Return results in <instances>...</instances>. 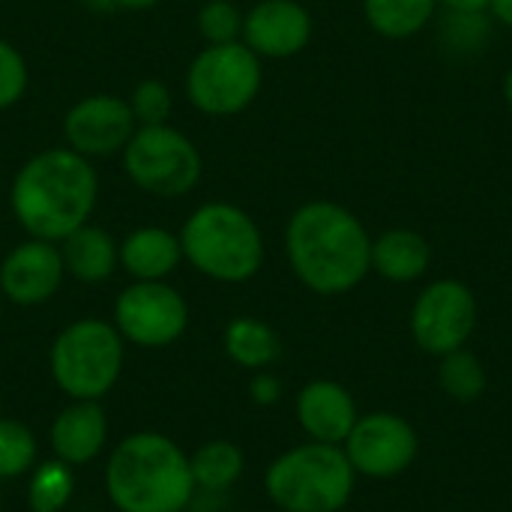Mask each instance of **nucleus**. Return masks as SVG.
<instances>
[{
    "label": "nucleus",
    "mask_w": 512,
    "mask_h": 512,
    "mask_svg": "<svg viewBox=\"0 0 512 512\" xmlns=\"http://www.w3.org/2000/svg\"><path fill=\"white\" fill-rule=\"evenodd\" d=\"M75 495V471L60 459H48L33 465L27 483V507L30 512H63Z\"/></svg>",
    "instance_id": "obj_24"
},
{
    "label": "nucleus",
    "mask_w": 512,
    "mask_h": 512,
    "mask_svg": "<svg viewBox=\"0 0 512 512\" xmlns=\"http://www.w3.org/2000/svg\"><path fill=\"white\" fill-rule=\"evenodd\" d=\"M129 111L135 117V126H159L171 120L174 111V93L162 78H144L132 87L126 96Z\"/></svg>",
    "instance_id": "obj_27"
},
{
    "label": "nucleus",
    "mask_w": 512,
    "mask_h": 512,
    "mask_svg": "<svg viewBox=\"0 0 512 512\" xmlns=\"http://www.w3.org/2000/svg\"><path fill=\"white\" fill-rule=\"evenodd\" d=\"M249 396H252L255 405L270 408V405H276L282 399V381L273 372H267V369L264 372H255L252 381H249Z\"/></svg>",
    "instance_id": "obj_29"
},
{
    "label": "nucleus",
    "mask_w": 512,
    "mask_h": 512,
    "mask_svg": "<svg viewBox=\"0 0 512 512\" xmlns=\"http://www.w3.org/2000/svg\"><path fill=\"white\" fill-rule=\"evenodd\" d=\"M432 267L429 240L411 228H390L372 240V270L393 285H411Z\"/></svg>",
    "instance_id": "obj_19"
},
{
    "label": "nucleus",
    "mask_w": 512,
    "mask_h": 512,
    "mask_svg": "<svg viewBox=\"0 0 512 512\" xmlns=\"http://www.w3.org/2000/svg\"><path fill=\"white\" fill-rule=\"evenodd\" d=\"M111 324L126 345L168 348L189 327V303L168 282H129L114 300Z\"/></svg>",
    "instance_id": "obj_10"
},
{
    "label": "nucleus",
    "mask_w": 512,
    "mask_h": 512,
    "mask_svg": "<svg viewBox=\"0 0 512 512\" xmlns=\"http://www.w3.org/2000/svg\"><path fill=\"white\" fill-rule=\"evenodd\" d=\"M189 465H192L195 489L216 495V492H228L243 477L246 456H243V450L234 441L216 438V441L201 444L189 456Z\"/></svg>",
    "instance_id": "obj_21"
},
{
    "label": "nucleus",
    "mask_w": 512,
    "mask_h": 512,
    "mask_svg": "<svg viewBox=\"0 0 512 512\" xmlns=\"http://www.w3.org/2000/svg\"><path fill=\"white\" fill-rule=\"evenodd\" d=\"M183 264L180 234L162 225H138L120 240V270L132 282H168Z\"/></svg>",
    "instance_id": "obj_17"
},
{
    "label": "nucleus",
    "mask_w": 512,
    "mask_h": 512,
    "mask_svg": "<svg viewBox=\"0 0 512 512\" xmlns=\"http://www.w3.org/2000/svg\"><path fill=\"white\" fill-rule=\"evenodd\" d=\"M105 495L117 512H183L195 495L189 456L162 432L126 435L108 456Z\"/></svg>",
    "instance_id": "obj_3"
},
{
    "label": "nucleus",
    "mask_w": 512,
    "mask_h": 512,
    "mask_svg": "<svg viewBox=\"0 0 512 512\" xmlns=\"http://www.w3.org/2000/svg\"><path fill=\"white\" fill-rule=\"evenodd\" d=\"M315 21L300 0H258L243 12L240 42L261 60H288L306 51Z\"/></svg>",
    "instance_id": "obj_14"
},
{
    "label": "nucleus",
    "mask_w": 512,
    "mask_h": 512,
    "mask_svg": "<svg viewBox=\"0 0 512 512\" xmlns=\"http://www.w3.org/2000/svg\"><path fill=\"white\" fill-rule=\"evenodd\" d=\"M117 9H126V12H147V9H156L162 0H114Z\"/></svg>",
    "instance_id": "obj_32"
},
{
    "label": "nucleus",
    "mask_w": 512,
    "mask_h": 512,
    "mask_svg": "<svg viewBox=\"0 0 512 512\" xmlns=\"http://www.w3.org/2000/svg\"><path fill=\"white\" fill-rule=\"evenodd\" d=\"M357 489V474L342 447L306 441L276 456L264 471V492L276 510L342 512Z\"/></svg>",
    "instance_id": "obj_5"
},
{
    "label": "nucleus",
    "mask_w": 512,
    "mask_h": 512,
    "mask_svg": "<svg viewBox=\"0 0 512 512\" xmlns=\"http://www.w3.org/2000/svg\"><path fill=\"white\" fill-rule=\"evenodd\" d=\"M57 246H60L66 276H72L81 285H102L120 267V240L108 228L93 225V219L75 228Z\"/></svg>",
    "instance_id": "obj_18"
},
{
    "label": "nucleus",
    "mask_w": 512,
    "mask_h": 512,
    "mask_svg": "<svg viewBox=\"0 0 512 512\" xmlns=\"http://www.w3.org/2000/svg\"><path fill=\"white\" fill-rule=\"evenodd\" d=\"M438 387L444 390V396H450L459 405H474L486 396L489 390V372L483 366V360L468 351L459 348L453 354L438 357Z\"/></svg>",
    "instance_id": "obj_23"
},
{
    "label": "nucleus",
    "mask_w": 512,
    "mask_h": 512,
    "mask_svg": "<svg viewBox=\"0 0 512 512\" xmlns=\"http://www.w3.org/2000/svg\"><path fill=\"white\" fill-rule=\"evenodd\" d=\"M195 24H198V36L204 39V45L240 42L243 9L234 0H207V3H201Z\"/></svg>",
    "instance_id": "obj_26"
},
{
    "label": "nucleus",
    "mask_w": 512,
    "mask_h": 512,
    "mask_svg": "<svg viewBox=\"0 0 512 512\" xmlns=\"http://www.w3.org/2000/svg\"><path fill=\"white\" fill-rule=\"evenodd\" d=\"M99 204V171L66 144L24 159L9 183V213L36 240L60 243L87 225Z\"/></svg>",
    "instance_id": "obj_2"
},
{
    "label": "nucleus",
    "mask_w": 512,
    "mask_h": 512,
    "mask_svg": "<svg viewBox=\"0 0 512 512\" xmlns=\"http://www.w3.org/2000/svg\"><path fill=\"white\" fill-rule=\"evenodd\" d=\"M36 450H39L36 435L24 423L3 417L0 420V483L30 474L36 465Z\"/></svg>",
    "instance_id": "obj_25"
},
{
    "label": "nucleus",
    "mask_w": 512,
    "mask_h": 512,
    "mask_svg": "<svg viewBox=\"0 0 512 512\" xmlns=\"http://www.w3.org/2000/svg\"><path fill=\"white\" fill-rule=\"evenodd\" d=\"M90 12H114L117 9V3L114 0H81Z\"/></svg>",
    "instance_id": "obj_33"
},
{
    "label": "nucleus",
    "mask_w": 512,
    "mask_h": 512,
    "mask_svg": "<svg viewBox=\"0 0 512 512\" xmlns=\"http://www.w3.org/2000/svg\"><path fill=\"white\" fill-rule=\"evenodd\" d=\"M279 512H285V510H279Z\"/></svg>",
    "instance_id": "obj_35"
},
{
    "label": "nucleus",
    "mask_w": 512,
    "mask_h": 512,
    "mask_svg": "<svg viewBox=\"0 0 512 512\" xmlns=\"http://www.w3.org/2000/svg\"><path fill=\"white\" fill-rule=\"evenodd\" d=\"M294 411H297V423L309 441L333 444V447L345 444V438L351 435V429L360 417L351 390L345 384L327 381V378L309 381L297 393Z\"/></svg>",
    "instance_id": "obj_15"
},
{
    "label": "nucleus",
    "mask_w": 512,
    "mask_h": 512,
    "mask_svg": "<svg viewBox=\"0 0 512 512\" xmlns=\"http://www.w3.org/2000/svg\"><path fill=\"white\" fill-rule=\"evenodd\" d=\"M489 12L498 24L504 27H512V0H492L489 3Z\"/></svg>",
    "instance_id": "obj_31"
},
{
    "label": "nucleus",
    "mask_w": 512,
    "mask_h": 512,
    "mask_svg": "<svg viewBox=\"0 0 512 512\" xmlns=\"http://www.w3.org/2000/svg\"><path fill=\"white\" fill-rule=\"evenodd\" d=\"M444 3L453 15H486L492 0H438Z\"/></svg>",
    "instance_id": "obj_30"
},
{
    "label": "nucleus",
    "mask_w": 512,
    "mask_h": 512,
    "mask_svg": "<svg viewBox=\"0 0 512 512\" xmlns=\"http://www.w3.org/2000/svg\"><path fill=\"white\" fill-rule=\"evenodd\" d=\"M30 87V66L24 54L0 36V111L15 108Z\"/></svg>",
    "instance_id": "obj_28"
},
{
    "label": "nucleus",
    "mask_w": 512,
    "mask_h": 512,
    "mask_svg": "<svg viewBox=\"0 0 512 512\" xmlns=\"http://www.w3.org/2000/svg\"><path fill=\"white\" fill-rule=\"evenodd\" d=\"M66 279L60 246L27 237L15 243L0 261V294L21 309L48 303Z\"/></svg>",
    "instance_id": "obj_13"
},
{
    "label": "nucleus",
    "mask_w": 512,
    "mask_h": 512,
    "mask_svg": "<svg viewBox=\"0 0 512 512\" xmlns=\"http://www.w3.org/2000/svg\"><path fill=\"white\" fill-rule=\"evenodd\" d=\"M183 261L219 285H243L264 267V234L249 210L231 201H204L180 225Z\"/></svg>",
    "instance_id": "obj_4"
},
{
    "label": "nucleus",
    "mask_w": 512,
    "mask_h": 512,
    "mask_svg": "<svg viewBox=\"0 0 512 512\" xmlns=\"http://www.w3.org/2000/svg\"><path fill=\"white\" fill-rule=\"evenodd\" d=\"M285 258L303 288L318 297H342L372 273V237L345 204L318 198L288 216Z\"/></svg>",
    "instance_id": "obj_1"
},
{
    "label": "nucleus",
    "mask_w": 512,
    "mask_h": 512,
    "mask_svg": "<svg viewBox=\"0 0 512 512\" xmlns=\"http://www.w3.org/2000/svg\"><path fill=\"white\" fill-rule=\"evenodd\" d=\"M222 348L234 366L249 369V372H264L279 360L282 339L267 321L252 318V315H237L228 321L222 333Z\"/></svg>",
    "instance_id": "obj_20"
},
{
    "label": "nucleus",
    "mask_w": 512,
    "mask_h": 512,
    "mask_svg": "<svg viewBox=\"0 0 512 512\" xmlns=\"http://www.w3.org/2000/svg\"><path fill=\"white\" fill-rule=\"evenodd\" d=\"M126 363V342L111 321L78 318L66 324L48 351V369L69 399L99 402L114 390Z\"/></svg>",
    "instance_id": "obj_6"
},
{
    "label": "nucleus",
    "mask_w": 512,
    "mask_h": 512,
    "mask_svg": "<svg viewBox=\"0 0 512 512\" xmlns=\"http://www.w3.org/2000/svg\"><path fill=\"white\" fill-rule=\"evenodd\" d=\"M129 183L159 201H180L192 195L204 177V156L198 144L177 126H138L120 153Z\"/></svg>",
    "instance_id": "obj_8"
},
{
    "label": "nucleus",
    "mask_w": 512,
    "mask_h": 512,
    "mask_svg": "<svg viewBox=\"0 0 512 512\" xmlns=\"http://www.w3.org/2000/svg\"><path fill=\"white\" fill-rule=\"evenodd\" d=\"M504 99H507V105L512 108V66L507 69V75H504Z\"/></svg>",
    "instance_id": "obj_34"
},
{
    "label": "nucleus",
    "mask_w": 512,
    "mask_h": 512,
    "mask_svg": "<svg viewBox=\"0 0 512 512\" xmlns=\"http://www.w3.org/2000/svg\"><path fill=\"white\" fill-rule=\"evenodd\" d=\"M264 87V60L243 42L204 45L183 75L186 102L213 120L237 117L255 105Z\"/></svg>",
    "instance_id": "obj_7"
},
{
    "label": "nucleus",
    "mask_w": 512,
    "mask_h": 512,
    "mask_svg": "<svg viewBox=\"0 0 512 512\" xmlns=\"http://www.w3.org/2000/svg\"><path fill=\"white\" fill-rule=\"evenodd\" d=\"M357 477L396 480L414 468L420 456V435L411 420L393 411L360 414L351 435L342 444Z\"/></svg>",
    "instance_id": "obj_11"
},
{
    "label": "nucleus",
    "mask_w": 512,
    "mask_h": 512,
    "mask_svg": "<svg viewBox=\"0 0 512 512\" xmlns=\"http://www.w3.org/2000/svg\"><path fill=\"white\" fill-rule=\"evenodd\" d=\"M438 0H363L366 24L384 39H411L435 15Z\"/></svg>",
    "instance_id": "obj_22"
},
{
    "label": "nucleus",
    "mask_w": 512,
    "mask_h": 512,
    "mask_svg": "<svg viewBox=\"0 0 512 512\" xmlns=\"http://www.w3.org/2000/svg\"><path fill=\"white\" fill-rule=\"evenodd\" d=\"M477 321V294L462 279H435L417 294L408 315V330L423 354L444 357L468 348Z\"/></svg>",
    "instance_id": "obj_9"
},
{
    "label": "nucleus",
    "mask_w": 512,
    "mask_h": 512,
    "mask_svg": "<svg viewBox=\"0 0 512 512\" xmlns=\"http://www.w3.org/2000/svg\"><path fill=\"white\" fill-rule=\"evenodd\" d=\"M48 438L54 459L72 468L90 465L108 444V417L99 402L69 399V405L54 417Z\"/></svg>",
    "instance_id": "obj_16"
},
{
    "label": "nucleus",
    "mask_w": 512,
    "mask_h": 512,
    "mask_svg": "<svg viewBox=\"0 0 512 512\" xmlns=\"http://www.w3.org/2000/svg\"><path fill=\"white\" fill-rule=\"evenodd\" d=\"M135 129L129 102L117 93H87L75 99L60 120L63 144L90 162L120 156Z\"/></svg>",
    "instance_id": "obj_12"
}]
</instances>
